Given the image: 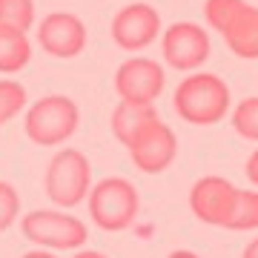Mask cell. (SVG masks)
Segmentation results:
<instances>
[{
  "label": "cell",
  "mask_w": 258,
  "mask_h": 258,
  "mask_svg": "<svg viewBox=\"0 0 258 258\" xmlns=\"http://www.w3.org/2000/svg\"><path fill=\"white\" fill-rule=\"evenodd\" d=\"M43 189L55 207L72 210L92 189V164L81 149H60L52 155L43 175Z\"/></svg>",
  "instance_id": "obj_4"
},
{
  "label": "cell",
  "mask_w": 258,
  "mask_h": 258,
  "mask_svg": "<svg viewBox=\"0 0 258 258\" xmlns=\"http://www.w3.org/2000/svg\"><path fill=\"white\" fill-rule=\"evenodd\" d=\"M23 238L40 249H81L89 238V230L81 218L63 210H32L20 218Z\"/></svg>",
  "instance_id": "obj_5"
},
{
  "label": "cell",
  "mask_w": 258,
  "mask_h": 258,
  "mask_svg": "<svg viewBox=\"0 0 258 258\" xmlns=\"http://www.w3.org/2000/svg\"><path fill=\"white\" fill-rule=\"evenodd\" d=\"M161 118L155 109V103H129V101H120L115 109H112V132H115V138L126 147L129 141L138 135L141 129L147 126L149 120Z\"/></svg>",
  "instance_id": "obj_13"
},
{
  "label": "cell",
  "mask_w": 258,
  "mask_h": 258,
  "mask_svg": "<svg viewBox=\"0 0 258 258\" xmlns=\"http://www.w3.org/2000/svg\"><path fill=\"white\" fill-rule=\"evenodd\" d=\"M112 40L123 52L152 46L161 35V15L149 3H126L112 20Z\"/></svg>",
  "instance_id": "obj_9"
},
{
  "label": "cell",
  "mask_w": 258,
  "mask_h": 258,
  "mask_svg": "<svg viewBox=\"0 0 258 258\" xmlns=\"http://www.w3.org/2000/svg\"><path fill=\"white\" fill-rule=\"evenodd\" d=\"M241 258H258V238H252L244 247V252H241Z\"/></svg>",
  "instance_id": "obj_23"
},
{
  "label": "cell",
  "mask_w": 258,
  "mask_h": 258,
  "mask_svg": "<svg viewBox=\"0 0 258 258\" xmlns=\"http://www.w3.org/2000/svg\"><path fill=\"white\" fill-rule=\"evenodd\" d=\"M232 129L241 138L258 141V95L244 98L241 103L232 106Z\"/></svg>",
  "instance_id": "obj_18"
},
{
  "label": "cell",
  "mask_w": 258,
  "mask_h": 258,
  "mask_svg": "<svg viewBox=\"0 0 258 258\" xmlns=\"http://www.w3.org/2000/svg\"><path fill=\"white\" fill-rule=\"evenodd\" d=\"M20 221V195L9 181H0V232Z\"/></svg>",
  "instance_id": "obj_20"
},
{
  "label": "cell",
  "mask_w": 258,
  "mask_h": 258,
  "mask_svg": "<svg viewBox=\"0 0 258 258\" xmlns=\"http://www.w3.org/2000/svg\"><path fill=\"white\" fill-rule=\"evenodd\" d=\"M227 230H235V232L258 230V192L255 189H238L232 212H230V221H227Z\"/></svg>",
  "instance_id": "obj_15"
},
{
  "label": "cell",
  "mask_w": 258,
  "mask_h": 258,
  "mask_svg": "<svg viewBox=\"0 0 258 258\" xmlns=\"http://www.w3.org/2000/svg\"><path fill=\"white\" fill-rule=\"evenodd\" d=\"M166 258H201V255L192 252V249H175V252H169Z\"/></svg>",
  "instance_id": "obj_25"
},
{
  "label": "cell",
  "mask_w": 258,
  "mask_h": 258,
  "mask_svg": "<svg viewBox=\"0 0 258 258\" xmlns=\"http://www.w3.org/2000/svg\"><path fill=\"white\" fill-rule=\"evenodd\" d=\"M75 258H109V255H103V252H98V249H78Z\"/></svg>",
  "instance_id": "obj_24"
},
{
  "label": "cell",
  "mask_w": 258,
  "mask_h": 258,
  "mask_svg": "<svg viewBox=\"0 0 258 258\" xmlns=\"http://www.w3.org/2000/svg\"><path fill=\"white\" fill-rule=\"evenodd\" d=\"M247 178L258 186V149L249 155V161H247Z\"/></svg>",
  "instance_id": "obj_21"
},
{
  "label": "cell",
  "mask_w": 258,
  "mask_h": 258,
  "mask_svg": "<svg viewBox=\"0 0 258 258\" xmlns=\"http://www.w3.org/2000/svg\"><path fill=\"white\" fill-rule=\"evenodd\" d=\"M161 49H164V60L178 72H192L210 57V35L207 29L198 23H172L161 37Z\"/></svg>",
  "instance_id": "obj_8"
},
{
  "label": "cell",
  "mask_w": 258,
  "mask_h": 258,
  "mask_svg": "<svg viewBox=\"0 0 258 258\" xmlns=\"http://www.w3.org/2000/svg\"><path fill=\"white\" fill-rule=\"evenodd\" d=\"M23 106H29V95L23 89V83L0 81V126L9 123L12 118H18Z\"/></svg>",
  "instance_id": "obj_16"
},
{
  "label": "cell",
  "mask_w": 258,
  "mask_h": 258,
  "mask_svg": "<svg viewBox=\"0 0 258 258\" xmlns=\"http://www.w3.org/2000/svg\"><path fill=\"white\" fill-rule=\"evenodd\" d=\"M126 149H129L132 164L138 166L141 172H147V175H158V172H164L166 166L175 161V155H178V138H175V132L166 126L164 120L155 118V120H149L147 126L129 141Z\"/></svg>",
  "instance_id": "obj_6"
},
{
  "label": "cell",
  "mask_w": 258,
  "mask_h": 258,
  "mask_svg": "<svg viewBox=\"0 0 258 258\" xmlns=\"http://www.w3.org/2000/svg\"><path fill=\"white\" fill-rule=\"evenodd\" d=\"M244 3H247V0H207V3H204V18H207V23L221 35L224 29H227V23L238 15V9Z\"/></svg>",
  "instance_id": "obj_19"
},
{
  "label": "cell",
  "mask_w": 258,
  "mask_h": 258,
  "mask_svg": "<svg viewBox=\"0 0 258 258\" xmlns=\"http://www.w3.org/2000/svg\"><path fill=\"white\" fill-rule=\"evenodd\" d=\"M86 201H89V218H92V224L103 232L129 230L141 210L138 186L132 184L129 178H120V175L101 178L89 189Z\"/></svg>",
  "instance_id": "obj_2"
},
{
  "label": "cell",
  "mask_w": 258,
  "mask_h": 258,
  "mask_svg": "<svg viewBox=\"0 0 258 258\" xmlns=\"http://www.w3.org/2000/svg\"><path fill=\"white\" fill-rule=\"evenodd\" d=\"M164 66L149 57H129L115 72V92L129 103H155L164 92Z\"/></svg>",
  "instance_id": "obj_7"
},
{
  "label": "cell",
  "mask_w": 258,
  "mask_h": 258,
  "mask_svg": "<svg viewBox=\"0 0 258 258\" xmlns=\"http://www.w3.org/2000/svg\"><path fill=\"white\" fill-rule=\"evenodd\" d=\"M37 43L46 55L69 60L86 49V26L72 12H52L37 26Z\"/></svg>",
  "instance_id": "obj_11"
},
{
  "label": "cell",
  "mask_w": 258,
  "mask_h": 258,
  "mask_svg": "<svg viewBox=\"0 0 258 258\" xmlns=\"http://www.w3.org/2000/svg\"><path fill=\"white\" fill-rule=\"evenodd\" d=\"M172 106H175V115L186 123L212 126L230 115L232 95L224 78L212 72H192L178 83L175 95H172Z\"/></svg>",
  "instance_id": "obj_1"
},
{
  "label": "cell",
  "mask_w": 258,
  "mask_h": 258,
  "mask_svg": "<svg viewBox=\"0 0 258 258\" xmlns=\"http://www.w3.org/2000/svg\"><path fill=\"white\" fill-rule=\"evenodd\" d=\"M81 109L66 95H43L26 106L23 132L37 147H60L78 132Z\"/></svg>",
  "instance_id": "obj_3"
},
{
  "label": "cell",
  "mask_w": 258,
  "mask_h": 258,
  "mask_svg": "<svg viewBox=\"0 0 258 258\" xmlns=\"http://www.w3.org/2000/svg\"><path fill=\"white\" fill-rule=\"evenodd\" d=\"M0 23L29 32L35 23V0H0Z\"/></svg>",
  "instance_id": "obj_17"
},
{
  "label": "cell",
  "mask_w": 258,
  "mask_h": 258,
  "mask_svg": "<svg viewBox=\"0 0 258 258\" xmlns=\"http://www.w3.org/2000/svg\"><path fill=\"white\" fill-rule=\"evenodd\" d=\"M32 60V43L26 32L0 23V72L15 75Z\"/></svg>",
  "instance_id": "obj_14"
},
{
  "label": "cell",
  "mask_w": 258,
  "mask_h": 258,
  "mask_svg": "<svg viewBox=\"0 0 258 258\" xmlns=\"http://www.w3.org/2000/svg\"><path fill=\"white\" fill-rule=\"evenodd\" d=\"M20 258H57V255H55V252H49V249L37 247V249H32V252H23Z\"/></svg>",
  "instance_id": "obj_22"
},
{
  "label": "cell",
  "mask_w": 258,
  "mask_h": 258,
  "mask_svg": "<svg viewBox=\"0 0 258 258\" xmlns=\"http://www.w3.org/2000/svg\"><path fill=\"white\" fill-rule=\"evenodd\" d=\"M224 43L241 60H258V6L244 3L221 32Z\"/></svg>",
  "instance_id": "obj_12"
},
{
  "label": "cell",
  "mask_w": 258,
  "mask_h": 258,
  "mask_svg": "<svg viewBox=\"0 0 258 258\" xmlns=\"http://www.w3.org/2000/svg\"><path fill=\"white\" fill-rule=\"evenodd\" d=\"M238 186L221 175H204L189 189V210L198 221L210 227H227Z\"/></svg>",
  "instance_id": "obj_10"
}]
</instances>
